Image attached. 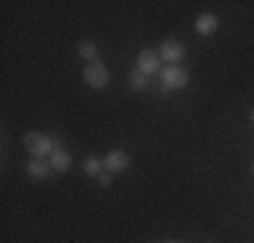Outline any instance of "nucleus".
Here are the masks:
<instances>
[{"instance_id": "1", "label": "nucleus", "mask_w": 254, "mask_h": 243, "mask_svg": "<svg viewBox=\"0 0 254 243\" xmlns=\"http://www.w3.org/2000/svg\"><path fill=\"white\" fill-rule=\"evenodd\" d=\"M160 87L162 92H179V89L190 87V70L181 65H165L160 70Z\"/></svg>"}, {"instance_id": "2", "label": "nucleus", "mask_w": 254, "mask_h": 243, "mask_svg": "<svg viewBox=\"0 0 254 243\" xmlns=\"http://www.w3.org/2000/svg\"><path fill=\"white\" fill-rule=\"evenodd\" d=\"M25 149L27 154H33L35 160H44V157H52L54 151V141L44 132H27L25 135Z\"/></svg>"}, {"instance_id": "3", "label": "nucleus", "mask_w": 254, "mask_h": 243, "mask_svg": "<svg viewBox=\"0 0 254 243\" xmlns=\"http://www.w3.org/2000/svg\"><path fill=\"white\" fill-rule=\"evenodd\" d=\"M84 81L92 89H106L108 84H111V73H108V68L100 60L98 62H87V68H84Z\"/></svg>"}, {"instance_id": "4", "label": "nucleus", "mask_w": 254, "mask_h": 243, "mask_svg": "<svg viewBox=\"0 0 254 243\" xmlns=\"http://www.w3.org/2000/svg\"><path fill=\"white\" fill-rule=\"evenodd\" d=\"M184 57H187V49H184V44H181V41L165 38V41L160 44V60H162L165 65H179Z\"/></svg>"}, {"instance_id": "5", "label": "nucleus", "mask_w": 254, "mask_h": 243, "mask_svg": "<svg viewBox=\"0 0 254 243\" xmlns=\"http://www.w3.org/2000/svg\"><path fill=\"white\" fill-rule=\"evenodd\" d=\"M162 60H160V52H154V49H141L135 57V70L146 73V76H154V73H160L162 68Z\"/></svg>"}, {"instance_id": "6", "label": "nucleus", "mask_w": 254, "mask_h": 243, "mask_svg": "<svg viewBox=\"0 0 254 243\" xmlns=\"http://www.w3.org/2000/svg\"><path fill=\"white\" fill-rule=\"evenodd\" d=\"M49 165H52V170H57V173H68L70 165H73V160H70V154H68V149H65L63 138L54 141V151L49 157Z\"/></svg>"}, {"instance_id": "7", "label": "nucleus", "mask_w": 254, "mask_h": 243, "mask_svg": "<svg viewBox=\"0 0 254 243\" xmlns=\"http://www.w3.org/2000/svg\"><path fill=\"white\" fill-rule=\"evenodd\" d=\"M103 165H106L108 173H122V170H127V165H130V154L122 149H111L103 157Z\"/></svg>"}, {"instance_id": "8", "label": "nucleus", "mask_w": 254, "mask_h": 243, "mask_svg": "<svg viewBox=\"0 0 254 243\" xmlns=\"http://www.w3.org/2000/svg\"><path fill=\"white\" fill-rule=\"evenodd\" d=\"M216 27H219V19H216L214 14H208V11H205V14H200V16L195 19V33H197V35H203V38L214 35V33H216Z\"/></svg>"}, {"instance_id": "9", "label": "nucleus", "mask_w": 254, "mask_h": 243, "mask_svg": "<svg viewBox=\"0 0 254 243\" xmlns=\"http://www.w3.org/2000/svg\"><path fill=\"white\" fill-rule=\"evenodd\" d=\"M25 170H27V176L30 179H38V181H44V179H49L52 176V165H49V160H30L27 165H25Z\"/></svg>"}, {"instance_id": "10", "label": "nucleus", "mask_w": 254, "mask_h": 243, "mask_svg": "<svg viewBox=\"0 0 254 243\" xmlns=\"http://www.w3.org/2000/svg\"><path fill=\"white\" fill-rule=\"evenodd\" d=\"M78 54L87 62H98V44L95 41H78Z\"/></svg>"}, {"instance_id": "11", "label": "nucleus", "mask_w": 254, "mask_h": 243, "mask_svg": "<svg viewBox=\"0 0 254 243\" xmlns=\"http://www.w3.org/2000/svg\"><path fill=\"white\" fill-rule=\"evenodd\" d=\"M103 170H106L103 157H87V160H84V173H87V176H95V179H98Z\"/></svg>"}, {"instance_id": "12", "label": "nucleus", "mask_w": 254, "mask_h": 243, "mask_svg": "<svg viewBox=\"0 0 254 243\" xmlns=\"http://www.w3.org/2000/svg\"><path fill=\"white\" fill-rule=\"evenodd\" d=\"M146 87H149V76H146V73L132 70L130 73V89H132V92H143Z\"/></svg>"}, {"instance_id": "13", "label": "nucleus", "mask_w": 254, "mask_h": 243, "mask_svg": "<svg viewBox=\"0 0 254 243\" xmlns=\"http://www.w3.org/2000/svg\"><path fill=\"white\" fill-rule=\"evenodd\" d=\"M111 176H114V173H108V170H103V173L98 176V184L103 186V189H108V186H111V181H114Z\"/></svg>"}, {"instance_id": "14", "label": "nucleus", "mask_w": 254, "mask_h": 243, "mask_svg": "<svg viewBox=\"0 0 254 243\" xmlns=\"http://www.w3.org/2000/svg\"><path fill=\"white\" fill-rule=\"evenodd\" d=\"M249 119H252V122H254V108H252V114H249Z\"/></svg>"}, {"instance_id": "15", "label": "nucleus", "mask_w": 254, "mask_h": 243, "mask_svg": "<svg viewBox=\"0 0 254 243\" xmlns=\"http://www.w3.org/2000/svg\"><path fill=\"white\" fill-rule=\"evenodd\" d=\"M165 243H184V241H165Z\"/></svg>"}, {"instance_id": "16", "label": "nucleus", "mask_w": 254, "mask_h": 243, "mask_svg": "<svg viewBox=\"0 0 254 243\" xmlns=\"http://www.w3.org/2000/svg\"><path fill=\"white\" fill-rule=\"evenodd\" d=\"M252 173H254V165H252Z\"/></svg>"}]
</instances>
